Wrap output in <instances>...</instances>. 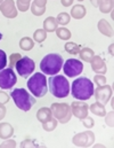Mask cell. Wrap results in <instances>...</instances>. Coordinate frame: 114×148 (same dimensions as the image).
Listing matches in <instances>:
<instances>
[{
    "label": "cell",
    "instance_id": "cell-1",
    "mask_svg": "<svg viewBox=\"0 0 114 148\" xmlns=\"http://www.w3.org/2000/svg\"><path fill=\"white\" fill-rule=\"evenodd\" d=\"M94 91H95L94 83H91V80L87 77L76 78L71 86V93L73 98L81 101L90 99L94 95Z\"/></svg>",
    "mask_w": 114,
    "mask_h": 148
},
{
    "label": "cell",
    "instance_id": "cell-2",
    "mask_svg": "<svg viewBox=\"0 0 114 148\" xmlns=\"http://www.w3.org/2000/svg\"><path fill=\"white\" fill-rule=\"evenodd\" d=\"M49 83V92L56 98H66L70 94V83L62 75L51 76L48 80Z\"/></svg>",
    "mask_w": 114,
    "mask_h": 148
},
{
    "label": "cell",
    "instance_id": "cell-3",
    "mask_svg": "<svg viewBox=\"0 0 114 148\" xmlns=\"http://www.w3.org/2000/svg\"><path fill=\"white\" fill-rule=\"evenodd\" d=\"M63 58L59 54L56 53H50L48 55H46L41 62H40V69L43 74L46 75H56L58 74L63 67Z\"/></svg>",
    "mask_w": 114,
    "mask_h": 148
},
{
    "label": "cell",
    "instance_id": "cell-4",
    "mask_svg": "<svg viewBox=\"0 0 114 148\" xmlns=\"http://www.w3.org/2000/svg\"><path fill=\"white\" fill-rule=\"evenodd\" d=\"M28 88L29 91L37 98H42L46 95V93L48 92V87H47V79L46 76L43 74H33L28 80Z\"/></svg>",
    "mask_w": 114,
    "mask_h": 148
},
{
    "label": "cell",
    "instance_id": "cell-5",
    "mask_svg": "<svg viewBox=\"0 0 114 148\" xmlns=\"http://www.w3.org/2000/svg\"><path fill=\"white\" fill-rule=\"evenodd\" d=\"M10 97L13 98L15 105L23 111H29L36 103V99L25 88H15L10 93Z\"/></svg>",
    "mask_w": 114,
    "mask_h": 148
},
{
    "label": "cell",
    "instance_id": "cell-6",
    "mask_svg": "<svg viewBox=\"0 0 114 148\" xmlns=\"http://www.w3.org/2000/svg\"><path fill=\"white\" fill-rule=\"evenodd\" d=\"M50 110L53 116L62 124L67 123L72 117L71 107L67 103H53Z\"/></svg>",
    "mask_w": 114,
    "mask_h": 148
},
{
    "label": "cell",
    "instance_id": "cell-7",
    "mask_svg": "<svg viewBox=\"0 0 114 148\" xmlns=\"http://www.w3.org/2000/svg\"><path fill=\"white\" fill-rule=\"evenodd\" d=\"M16 70L18 75L23 78H28L31 74H33L34 69H36V63L32 59L28 58V56H24V58H21L16 66H15Z\"/></svg>",
    "mask_w": 114,
    "mask_h": 148
},
{
    "label": "cell",
    "instance_id": "cell-8",
    "mask_svg": "<svg viewBox=\"0 0 114 148\" xmlns=\"http://www.w3.org/2000/svg\"><path fill=\"white\" fill-rule=\"evenodd\" d=\"M16 82H17V77L11 68L2 69L0 71V87L2 90L11 88L16 84Z\"/></svg>",
    "mask_w": 114,
    "mask_h": 148
},
{
    "label": "cell",
    "instance_id": "cell-9",
    "mask_svg": "<svg viewBox=\"0 0 114 148\" xmlns=\"http://www.w3.org/2000/svg\"><path fill=\"white\" fill-rule=\"evenodd\" d=\"M63 64H64V67H63L64 74L67 77H76V76L81 74L82 70H83L82 62L76 60V59H69Z\"/></svg>",
    "mask_w": 114,
    "mask_h": 148
},
{
    "label": "cell",
    "instance_id": "cell-10",
    "mask_svg": "<svg viewBox=\"0 0 114 148\" xmlns=\"http://www.w3.org/2000/svg\"><path fill=\"white\" fill-rule=\"evenodd\" d=\"M95 141V134L91 131L78 133L73 137L72 143L76 147H90Z\"/></svg>",
    "mask_w": 114,
    "mask_h": 148
},
{
    "label": "cell",
    "instance_id": "cell-11",
    "mask_svg": "<svg viewBox=\"0 0 114 148\" xmlns=\"http://www.w3.org/2000/svg\"><path fill=\"white\" fill-rule=\"evenodd\" d=\"M94 94H95L96 101L105 106V105L110 101V99L112 98V87H111L110 85H102V86H98V87L94 91Z\"/></svg>",
    "mask_w": 114,
    "mask_h": 148
},
{
    "label": "cell",
    "instance_id": "cell-12",
    "mask_svg": "<svg viewBox=\"0 0 114 148\" xmlns=\"http://www.w3.org/2000/svg\"><path fill=\"white\" fill-rule=\"evenodd\" d=\"M71 111L76 118H79L81 121V119H83L84 117L88 116L89 106L86 102H82V101H74L71 105Z\"/></svg>",
    "mask_w": 114,
    "mask_h": 148
},
{
    "label": "cell",
    "instance_id": "cell-13",
    "mask_svg": "<svg viewBox=\"0 0 114 148\" xmlns=\"http://www.w3.org/2000/svg\"><path fill=\"white\" fill-rule=\"evenodd\" d=\"M0 10L7 18H14L17 16V9L15 8L14 0H3L0 3Z\"/></svg>",
    "mask_w": 114,
    "mask_h": 148
},
{
    "label": "cell",
    "instance_id": "cell-14",
    "mask_svg": "<svg viewBox=\"0 0 114 148\" xmlns=\"http://www.w3.org/2000/svg\"><path fill=\"white\" fill-rule=\"evenodd\" d=\"M90 66H91V69L96 74L104 75L106 73V64H105L104 60L98 55H94L92 56V59L90 60Z\"/></svg>",
    "mask_w": 114,
    "mask_h": 148
},
{
    "label": "cell",
    "instance_id": "cell-15",
    "mask_svg": "<svg viewBox=\"0 0 114 148\" xmlns=\"http://www.w3.org/2000/svg\"><path fill=\"white\" fill-rule=\"evenodd\" d=\"M98 30L106 37H113V28L106 20H101L98 22Z\"/></svg>",
    "mask_w": 114,
    "mask_h": 148
},
{
    "label": "cell",
    "instance_id": "cell-16",
    "mask_svg": "<svg viewBox=\"0 0 114 148\" xmlns=\"http://www.w3.org/2000/svg\"><path fill=\"white\" fill-rule=\"evenodd\" d=\"M14 134V129L9 123H0V138L9 139Z\"/></svg>",
    "mask_w": 114,
    "mask_h": 148
},
{
    "label": "cell",
    "instance_id": "cell-17",
    "mask_svg": "<svg viewBox=\"0 0 114 148\" xmlns=\"http://www.w3.org/2000/svg\"><path fill=\"white\" fill-rule=\"evenodd\" d=\"M37 118H38L39 122H41V123H46L49 119H51L53 118V114H51L50 108H47V107L40 108L38 112H37Z\"/></svg>",
    "mask_w": 114,
    "mask_h": 148
},
{
    "label": "cell",
    "instance_id": "cell-18",
    "mask_svg": "<svg viewBox=\"0 0 114 148\" xmlns=\"http://www.w3.org/2000/svg\"><path fill=\"white\" fill-rule=\"evenodd\" d=\"M57 28H58V22H57V20L55 17L49 16V17H47L45 20V22H43V30H46L47 32H53Z\"/></svg>",
    "mask_w": 114,
    "mask_h": 148
},
{
    "label": "cell",
    "instance_id": "cell-19",
    "mask_svg": "<svg viewBox=\"0 0 114 148\" xmlns=\"http://www.w3.org/2000/svg\"><path fill=\"white\" fill-rule=\"evenodd\" d=\"M86 13H87L86 7L82 5H74L73 8L71 9V15L73 16V18L76 20H81L82 17H84Z\"/></svg>",
    "mask_w": 114,
    "mask_h": 148
},
{
    "label": "cell",
    "instance_id": "cell-20",
    "mask_svg": "<svg viewBox=\"0 0 114 148\" xmlns=\"http://www.w3.org/2000/svg\"><path fill=\"white\" fill-rule=\"evenodd\" d=\"M113 0H99L98 7L102 13H110L113 9Z\"/></svg>",
    "mask_w": 114,
    "mask_h": 148
},
{
    "label": "cell",
    "instance_id": "cell-21",
    "mask_svg": "<svg viewBox=\"0 0 114 148\" xmlns=\"http://www.w3.org/2000/svg\"><path fill=\"white\" fill-rule=\"evenodd\" d=\"M90 110H91L92 114H95V115H97V116H101V117L106 115V110H105L104 105H102V103H99V102H97V101L90 106Z\"/></svg>",
    "mask_w": 114,
    "mask_h": 148
},
{
    "label": "cell",
    "instance_id": "cell-22",
    "mask_svg": "<svg viewBox=\"0 0 114 148\" xmlns=\"http://www.w3.org/2000/svg\"><path fill=\"white\" fill-rule=\"evenodd\" d=\"M79 54H80V58H81L83 61H86V62H90V60H91L92 56L95 55L94 51L90 49V48H88V47L81 48L80 52H79Z\"/></svg>",
    "mask_w": 114,
    "mask_h": 148
},
{
    "label": "cell",
    "instance_id": "cell-23",
    "mask_svg": "<svg viewBox=\"0 0 114 148\" xmlns=\"http://www.w3.org/2000/svg\"><path fill=\"white\" fill-rule=\"evenodd\" d=\"M34 46V42L31 38L29 37H24L20 40V47L23 49V51H30L32 49Z\"/></svg>",
    "mask_w": 114,
    "mask_h": 148
},
{
    "label": "cell",
    "instance_id": "cell-24",
    "mask_svg": "<svg viewBox=\"0 0 114 148\" xmlns=\"http://www.w3.org/2000/svg\"><path fill=\"white\" fill-rule=\"evenodd\" d=\"M55 31H56L57 37L59 39H62V40H69L71 38V32L66 28H57Z\"/></svg>",
    "mask_w": 114,
    "mask_h": 148
},
{
    "label": "cell",
    "instance_id": "cell-25",
    "mask_svg": "<svg viewBox=\"0 0 114 148\" xmlns=\"http://www.w3.org/2000/svg\"><path fill=\"white\" fill-rule=\"evenodd\" d=\"M57 123H58V121H57L55 117H53V118L49 119L48 122L42 123V129H43L45 131H47V132L54 131V130L56 129V126H57Z\"/></svg>",
    "mask_w": 114,
    "mask_h": 148
},
{
    "label": "cell",
    "instance_id": "cell-26",
    "mask_svg": "<svg viewBox=\"0 0 114 148\" xmlns=\"http://www.w3.org/2000/svg\"><path fill=\"white\" fill-rule=\"evenodd\" d=\"M80 49H81V47H80L78 44H74V42H67V44L65 45V51H66L69 54H71V55H76V54H79Z\"/></svg>",
    "mask_w": 114,
    "mask_h": 148
},
{
    "label": "cell",
    "instance_id": "cell-27",
    "mask_svg": "<svg viewBox=\"0 0 114 148\" xmlns=\"http://www.w3.org/2000/svg\"><path fill=\"white\" fill-rule=\"evenodd\" d=\"M56 20H57V22H58V24H61V25H66V24H69L70 23V15L67 14V13H59L58 14V16L56 17Z\"/></svg>",
    "mask_w": 114,
    "mask_h": 148
},
{
    "label": "cell",
    "instance_id": "cell-28",
    "mask_svg": "<svg viewBox=\"0 0 114 148\" xmlns=\"http://www.w3.org/2000/svg\"><path fill=\"white\" fill-rule=\"evenodd\" d=\"M33 38L37 42H42L46 38H47V31L43 29H38L34 34H33Z\"/></svg>",
    "mask_w": 114,
    "mask_h": 148
},
{
    "label": "cell",
    "instance_id": "cell-29",
    "mask_svg": "<svg viewBox=\"0 0 114 148\" xmlns=\"http://www.w3.org/2000/svg\"><path fill=\"white\" fill-rule=\"evenodd\" d=\"M30 1L31 0H17V8L21 12H26L30 7Z\"/></svg>",
    "mask_w": 114,
    "mask_h": 148
},
{
    "label": "cell",
    "instance_id": "cell-30",
    "mask_svg": "<svg viewBox=\"0 0 114 148\" xmlns=\"http://www.w3.org/2000/svg\"><path fill=\"white\" fill-rule=\"evenodd\" d=\"M21 58H22V55H21L20 53H14V54L9 55V68H11V69L15 68L17 61H18Z\"/></svg>",
    "mask_w": 114,
    "mask_h": 148
},
{
    "label": "cell",
    "instance_id": "cell-31",
    "mask_svg": "<svg viewBox=\"0 0 114 148\" xmlns=\"http://www.w3.org/2000/svg\"><path fill=\"white\" fill-rule=\"evenodd\" d=\"M6 66H7V55L2 49H0V71L5 69Z\"/></svg>",
    "mask_w": 114,
    "mask_h": 148
},
{
    "label": "cell",
    "instance_id": "cell-32",
    "mask_svg": "<svg viewBox=\"0 0 114 148\" xmlns=\"http://www.w3.org/2000/svg\"><path fill=\"white\" fill-rule=\"evenodd\" d=\"M94 82H95L98 86H102V85H105V83H106V78H105L104 75L97 74L95 77H94Z\"/></svg>",
    "mask_w": 114,
    "mask_h": 148
},
{
    "label": "cell",
    "instance_id": "cell-33",
    "mask_svg": "<svg viewBox=\"0 0 114 148\" xmlns=\"http://www.w3.org/2000/svg\"><path fill=\"white\" fill-rule=\"evenodd\" d=\"M81 122H82V124L86 126V129H91L94 125H95V122H94V119L91 118V117H84L83 119H81Z\"/></svg>",
    "mask_w": 114,
    "mask_h": 148
},
{
    "label": "cell",
    "instance_id": "cell-34",
    "mask_svg": "<svg viewBox=\"0 0 114 148\" xmlns=\"http://www.w3.org/2000/svg\"><path fill=\"white\" fill-rule=\"evenodd\" d=\"M31 10H32L33 15L40 16V15H42V14L46 12V7H45V8H40V7H38V6H36L34 3H32V6H31Z\"/></svg>",
    "mask_w": 114,
    "mask_h": 148
},
{
    "label": "cell",
    "instance_id": "cell-35",
    "mask_svg": "<svg viewBox=\"0 0 114 148\" xmlns=\"http://www.w3.org/2000/svg\"><path fill=\"white\" fill-rule=\"evenodd\" d=\"M113 116H114V112H113V111H111L110 114H107V115H106V118H105V122H106V124H107L109 126H111V127H113V125H114Z\"/></svg>",
    "mask_w": 114,
    "mask_h": 148
},
{
    "label": "cell",
    "instance_id": "cell-36",
    "mask_svg": "<svg viewBox=\"0 0 114 148\" xmlns=\"http://www.w3.org/2000/svg\"><path fill=\"white\" fill-rule=\"evenodd\" d=\"M34 146H36V143L34 140H31V139H26L21 143V147H34Z\"/></svg>",
    "mask_w": 114,
    "mask_h": 148
},
{
    "label": "cell",
    "instance_id": "cell-37",
    "mask_svg": "<svg viewBox=\"0 0 114 148\" xmlns=\"http://www.w3.org/2000/svg\"><path fill=\"white\" fill-rule=\"evenodd\" d=\"M9 101V95L6 92H0V103H7Z\"/></svg>",
    "mask_w": 114,
    "mask_h": 148
},
{
    "label": "cell",
    "instance_id": "cell-38",
    "mask_svg": "<svg viewBox=\"0 0 114 148\" xmlns=\"http://www.w3.org/2000/svg\"><path fill=\"white\" fill-rule=\"evenodd\" d=\"M0 147H16V143L14 140H7L0 145Z\"/></svg>",
    "mask_w": 114,
    "mask_h": 148
},
{
    "label": "cell",
    "instance_id": "cell-39",
    "mask_svg": "<svg viewBox=\"0 0 114 148\" xmlns=\"http://www.w3.org/2000/svg\"><path fill=\"white\" fill-rule=\"evenodd\" d=\"M36 6H38L40 8H45L46 7V3H47V0H34L33 2Z\"/></svg>",
    "mask_w": 114,
    "mask_h": 148
},
{
    "label": "cell",
    "instance_id": "cell-40",
    "mask_svg": "<svg viewBox=\"0 0 114 148\" xmlns=\"http://www.w3.org/2000/svg\"><path fill=\"white\" fill-rule=\"evenodd\" d=\"M5 115H6V107L3 106V103H0V121L3 119Z\"/></svg>",
    "mask_w": 114,
    "mask_h": 148
},
{
    "label": "cell",
    "instance_id": "cell-41",
    "mask_svg": "<svg viewBox=\"0 0 114 148\" xmlns=\"http://www.w3.org/2000/svg\"><path fill=\"white\" fill-rule=\"evenodd\" d=\"M61 2H62V5L64 7H69V6H71L73 3V0H61Z\"/></svg>",
    "mask_w": 114,
    "mask_h": 148
},
{
    "label": "cell",
    "instance_id": "cell-42",
    "mask_svg": "<svg viewBox=\"0 0 114 148\" xmlns=\"http://www.w3.org/2000/svg\"><path fill=\"white\" fill-rule=\"evenodd\" d=\"M98 1H99V0H90L91 5L95 6V7H98Z\"/></svg>",
    "mask_w": 114,
    "mask_h": 148
},
{
    "label": "cell",
    "instance_id": "cell-43",
    "mask_svg": "<svg viewBox=\"0 0 114 148\" xmlns=\"http://www.w3.org/2000/svg\"><path fill=\"white\" fill-rule=\"evenodd\" d=\"M113 44H112V45H111V47H110V51H111V54H112V55H113Z\"/></svg>",
    "mask_w": 114,
    "mask_h": 148
},
{
    "label": "cell",
    "instance_id": "cell-44",
    "mask_svg": "<svg viewBox=\"0 0 114 148\" xmlns=\"http://www.w3.org/2000/svg\"><path fill=\"white\" fill-rule=\"evenodd\" d=\"M94 147H104V145H101V144H97V145H95Z\"/></svg>",
    "mask_w": 114,
    "mask_h": 148
},
{
    "label": "cell",
    "instance_id": "cell-45",
    "mask_svg": "<svg viewBox=\"0 0 114 148\" xmlns=\"http://www.w3.org/2000/svg\"><path fill=\"white\" fill-rule=\"evenodd\" d=\"M1 39H2V35H1V34H0V40H1Z\"/></svg>",
    "mask_w": 114,
    "mask_h": 148
},
{
    "label": "cell",
    "instance_id": "cell-46",
    "mask_svg": "<svg viewBox=\"0 0 114 148\" xmlns=\"http://www.w3.org/2000/svg\"><path fill=\"white\" fill-rule=\"evenodd\" d=\"M2 1H3V0H0V3H1V2H2Z\"/></svg>",
    "mask_w": 114,
    "mask_h": 148
},
{
    "label": "cell",
    "instance_id": "cell-47",
    "mask_svg": "<svg viewBox=\"0 0 114 148\" xmlns=\"http://www.w3.org/2000/svg\"><path fill=\"white\" fill-rule=\"evenodd\" d=\"M78 1H83V0H78Z\"/></svg>",
    "mask_w": 114,
    "mask_h": 148
}]
</instances>
